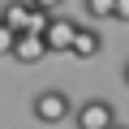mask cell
I'll return each mask as SVG.
<instances>
[{
	"instance_id": "obj_8",
	"label": "cell",
	"mask_w": 129,
	"mask_h": 129,
	"mask_svg": "<svg viewBox=\"0 0 129 129\" xmlns=\"http://www.w3.org/2000/svg\"><path fill=\"white\" fill-rule=\"evenodd\" d=\"M30 5H35L39 13H47V17H56V13L64 9V0H30Z\"/></svg>"
},
{
	"instance_id": "obj_2",
	"label": "cell",
	"mask_w": 129,
	"mask_h": 129,
	"mask_svg": "<svg viewBox=\"0 0 129 129\" xmlns=\"http://www.w3.org/2000/svg\"><path fill=\"white\" fill-rule=\"evenodd\" d=\"M73 125L78 129H112L116 125V108L108 99H86L73 108Z\"/></svg>"
},
{
	"instance_id": "obj_7",
	"label": "cell",
	"mask_w": 129,
	"mask_h": 129,
	"mask_svg": "<svg viewBox=\"0 0 129 129\" xmlns=\"http://www.w3.org/2000/svg\"><path fill=\"white\" fill-rule=\"evenodd\" d=\"M13 43H17V30H9L5 22H0V56H9V52H13Z\"/></svg>"
},
{
	"instance_id": "obj_11",
	"label": "cell",
	"mask_w": 129,
	"mask_h": 129,
	"mask_svg": "<svg viewBox=\"0 0 129 129\" xmlns=\"http://www.w3.org/2000/svg\"><path fill=\"white\" fill-rule=\"evenodd\" d=\"M112 129H129V125H112Z\"/></svg>"
},
{
	"instance_id": "obj_10",
	"label": "cell",
	"mask_w": 129,
	"mask_h": 129,
	"mask_svg": "<svg viewBox=\"0 0 129 129\" xmlns=\"http://www.w3.org/2000/svg\"><path fill=\"white\" fill-rule=\"evenodd\" d=\"M120 82H125V86H129V60H125V69H120Z\"/></svg>"
},
{
	"instance_id": "obj_6",
	"label": "cell",
	"mask_w": 129,
	"mask_h": 129,
	"mask_svg": "<svg viewBox=\"0 0 129 129\" xmlns=\"http://www.w3.org/2000/svg\"><path fill=\"white\" fill-rule=\"evenodd\" d=\"M82 9H86V17L103 22V17H112V13H116V0H82Z\"/></svg>"
},
{
	"instance_id": "obj_9",
	"label": "cell",
	"mask_w": 129,
	"mask_h": 129,
	"mask_svg": "<svg viewBox=\"0 0 129 129\" xmlns=\"http://www.w3.org/2000/svg\"><path fill=\"white\" fill-rule=\"evenodd\" d=\"M116 22H129V0H116V13H112Z\"/></svg>"
},
{
	"instance_id": "obj_5",
	"label": "cell",
	"mask_w": 129,
	"mask_h": 129,
	"mask_svg": "<svg viewBox=\"0 0 129 129\" xmlns=\"http://www.w3.org/2000/svg\"><path fill=\"white\" fill-rule=\"evenodd\" d=\"M99 47H103V35H99L95 26H78L69 56H78V60H95V56H99Z\"/></svg>"
},
{
	"instance_id": "obj_3",
	"label": "cell",
	"mask_w": 129,
	"mask_h": 129,
	"mask_svg": "<svg viewBox=\"0 0 129 129\" xmlns=\"http://www.w3.org/2000/svg\"><path fill=\"white\" fill-rule=\"evenodd\" d=\"M73 35H78V22L64 17V13L47 17V26H43V43H47V52H69V47H73Z\"/></svg>"
},
{
	"instance_id": "obj_1",
	"label": "cell",
	"mask_w": 129,
	"mask_h": 129,
	"mask_svg": "<svg viewBox=\"0 0 129 129\" xmlns=\"http://www.w3.org/2000/svg\"><path fill=\"white\" fill-rule=\"evenodd\" d=\"M30 116L39 120V125H60V120H69L73 116V99L64 95V90H39L35 99H30Z\"/></svg>"
},
{
	"instance_id": "obj_4",
	"label": "cell",
	"mask_w": 129,
	"mask_h": 129,
	"mask_svg": "<svg viewBox=\"0 0 129 129\" xmlns=\"http://www.w3.org/2000/svg\"><path fill=\"white\" fill-rule=\"evenodd\" d=\"M17 64H39L43 56H47V43H43V35H17V43H13V52H9Z\"/></svg>"
}]
</instances>
